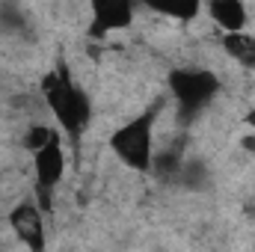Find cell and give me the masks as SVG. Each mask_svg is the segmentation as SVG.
I'll list each match as a JSON object with an SVG mask.
<instances>
[{"label":"cell","mask_w":255,"mask_h":252,"mask_svg":"<svg viewBox=\"0 0 255 252\" xmlns=\"http://www.w3.org/2000/svg\"><path fill=\"white\" fill-rule=\"evenodd\" d=\"M45 101H48L51 113L57 116V122L63 125L65 133L71 139H80L83 127L89 125L92 107H89V98L71 83L65 65H60V71H51L45 77Z\"/></svg>","instance_id":"cell-1"},{"label":"cell","mask_w":255,"mask_h":252,"mask_svg":"<svg viewBox=\"0 0 255 252\" xmlns=\"http://www.w3.org/2000/svg\"><path fill=\"white\" fill-rule=\"evenodd\" d=\"M154 113L157 110H148L142 116H136L133 122L122 125L113 136H110V148L116 151V157L128 163L130 169L136 172H145L151 169V127H154Z\"/></svg>","instance_id":"cell-2"},{"label":"cell","mask_w":255,"mask_h":252,"mask_svg":"<svg viewBox=\"0 0 255 252\" xmlns=\"http://www.w3.org/2000/svg\"><path fill=\"white\" fill-rule=\"evenodd\" d=\"M169 86H172V95L181 107V113H199L220 89V80L211 74V71H202V68H175L169 74Z\"/></svg>","instance_id":"cell-3"},{"label":"cell","mask_w":255,"mask_h":252,"mask_svg":"<svg viewBox=\"0 0 255 252\" xmlns=\"http://www.w3.org/2000/svg\"><path fill=\"white\" fill-rule=\"evenodd\" d=\"M33 166H36L39 208L51 211V193H54V187L63 181V172H65V154H63V145H60V136H57V133L51 136V142H48L45 148L36 151Z\"/></svg>","instance_id":"cell-4"},{"label":"cell","mask_w":255,"mask_h":252,"mask_svg":"<svg viewBox=\"0 0 255 252\" xmlns=\"http://www.w3.org/2000/svg\"><path fill=\"white\" fill-rule=\"evenodd\" d=\"M9 226L30 252H45V223H42V208L36 202H21L9 214Z\"/></svg>","instance_id":"cell-5"},{"label":"cell","mask_w":255,"mask_h":252,"mask_svg":"<svg viewBox=\"0 0 255 252\" xmlns=\"http://www.w3.org/2000/svg\"><path fill=\"white\" fill-rule=\"evenodd\" d=\"M130 18H133V9H130L128 3H113V0L95 3V6H92V27H89V36H92V39H101V36H107L110 30H122V27L130 24Z\"/></svg>","instance_id":"cell-6"},{"label":"cell","mask_w":255,"mask_h":252,"mask_svg":"<svg viewBox=\"0 0 255 252\" xmlns=\"http://www.w3.org/2000/svg\"><path fill=\"white\" fill-rule=\"evenodd\" d=\"M214 24H220L226 33H244V24H247V9L244 3L238 0H217L208 6Z\"/></svg>","instance_id":"cell-7"},{"label":"cell","mask_w":255,"mask_h":252,"mask_svg":"<svg viewBox=\"0 0 255 252\" xmlns=\"http://www.w3.org/2000/svg\"><path fill=\"white\" fill-rule=\"evenodd\" d=\"M223 51L244 68H255V36H250V33H226Z\"/></svg>","instance_id":"cell-8"},{"label":"cell","mask_w":255,"mask_h":252,"mask_svg":"<svg viewBox=\"0 0 255 252\" xmlns=\"http://www.w3.org/2000/svg\"><path fill=\"white\" fill-rule=\"evenodd\" d=\"M181 154L175 151V148H169V151H160V154H151V172L157 175V178H163V181H172V178H178L181 175Z\"/></svg>","instance_id":"cell-9"},{"label":"cell","mask_w":255,"mask_h":252,"mask_svg":"<svg viewBox=\"0 0 255 252\" xmlns=\"http://www.w3.org/2000/svg\"><path fill=\"white\" fill-rule=\"evenodd\" d=\"M54 133H57V130L36 125V127H30V130L24 133V145H27L30 151H39V148H45V145L51 142V136H54Z\"/></svg>","instance_id":"cell-10"},{"label":"cell","mask_w":255,"mask_h":252,"mask_svg":"<svg viewBox=\"0 0 255 252\" xmlns=\"http://www.w3.org/2000/svg\"><path fill=\"white\" fill-rule=\"evenodd\" d=\"M196 12H199V3H187V6H172V9H166V15L181 18V21H190Z\"/></svg>","instance_id":"cell-11"},{"label":"cell","mask_w":255,"mask_h":252,"mask_svg":"<svg viewBox=\"0 0 255 252\" xmlns=\"http://www.w3.org/2000/svg\"><path fill=\"white\" fill-rule=\"evenodd\" d=\"M244 148H250V151H255V136H244Z\"/></svg>","instance_id":"cell-12"},{"label":"cell","mask_w":255,"mask_h":252,"mask_svg":"<svg viewBox=\"0 0 255 252\" xmlns=\"http://www.w3.org/2000/svg\"><path fill=\"white\" fill-rule=\"evenodd\" d=\"M247 211H250V217H255V199L250 202V208H247Z\"/></svg>","instance_id":"cell-13"},{"label":"cell","mask_w":255,"mask_h":252,"mask_svg":"<svg viewBox=\"0 0 255 252\" xmlns=\"http://www.w3.org/2000/svg\"><path fill=\"white\" fill-rule=\"evenodd\" d=\"M247 122H250V125H255V113H250V116H247Z\"/></svg>","instance_id":"cell-14"}]
</instances>
